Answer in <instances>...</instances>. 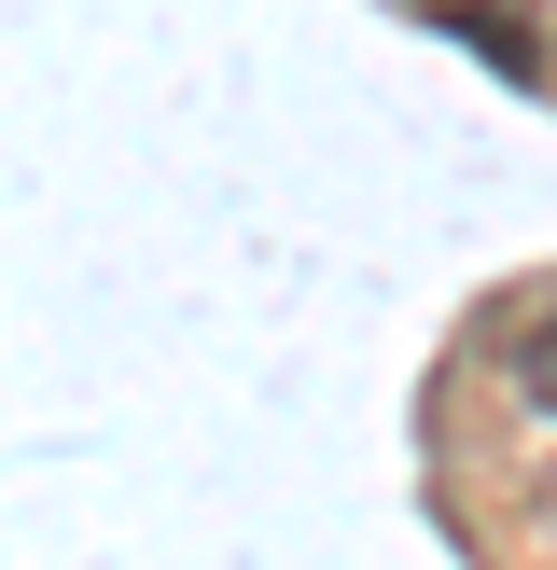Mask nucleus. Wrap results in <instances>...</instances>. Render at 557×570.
Here are the masks:
<instances>
[{
    "mask_svg": "<svg viewBox=\"0 0 557 570\" xmlns=\"http://www.w3.org/2000/svg\"><path fill=\"white\" fill-rule=\"evenodd\" d=\"M488 348H501V376H516L529 404L557 417V293H529V306H501V321H488Z\"/></svg>",
    "mask_w": 557,
    "mask_h": 570,
    "instance_id": "obj_1",
    "label": "nucleus"
},
{
    "mask_svg": "<svg viewBox=\"0 0 557 570\" xmlns=\"http://www.w3.org/2000/svg\"><path fill=\"white\" fill-rule=\"evenodd\" d=\"M446 28H460V42H488V56H501V70H516V83L544 70V42H529V14H446Z\"/></svg>",
    "mask_w": 557,
    "mask_h": 570,
    "instance_id": "obj_2",
    "label": "nucleus"
}]
</instances>
